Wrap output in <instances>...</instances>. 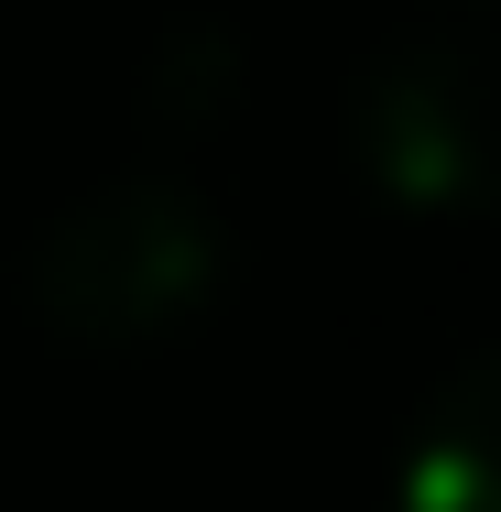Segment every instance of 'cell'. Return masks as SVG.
<instances>
[{
    "mask_svg": "<svg viewBox=\"0 0 501 512\" xmlns=\"http://www.w3.org/2000/svg\"><path fill=\"white\" fill-rule=\"evenodd\" d=\"M22 284L66 349H164L229 284V218L186 175L142 164V175H109L66 207Z\"/></svg>",
    "mask_w": 501,
    "mask_h": 512,
    "instance_id": "cell-1",
    "label": "cell"
},
{
    "mask_svg": "<svg viewBox=\"0 0 501 512\" xmlns=\"http://www.w3.org/2000/svg\"><path fill=\"white\" fill-rule=\"evenodd\" d=\"M349 164L414 218H501V44L436 33L349 77Z\"/></svg>",
    "mask_w": 501,
    "mask_h": 512,
    "instance_id": "cell-2",
    "label": "cell"
},
{
    "mask_svg": "<svg viewBox=\"0 0 501 512\" xmlns=\"http://www.w3.org/2000/svg\"><path fill=\"white\" fill-rule=\"evenodd\" d=\"M393 502L403 512H501V349L458 360L414 436H403V469H393Z\"/></svg>",
    "mask_w": 501,
    "mask_h": 512,
    "instance_id": "cell-3",
    "label": "cell"
},
{
    "mask_svg": "<svg viewBox=\"0 0 501 512\" xmlns=\"http://www.w3.org/2000/svg\"><path fill=\"white\" fill-rule=\"evenodd\" d=\"M458 11H501V0H458Z\"/></svg>",
    "mask_w": 501,
    "mask_h": 512,
    "instance_id": "cell-4",
    "label": "cell"
}]
</instances>
